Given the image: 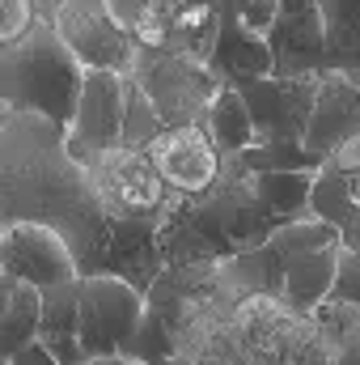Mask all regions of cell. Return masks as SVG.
<instances>
[{"mask_svg":"<svg viewBox=\"0 0 360 365\" xmlns=\"http://www.w3.org/2000/svg\"><path fill=\"white\" fill-rule=\"evenodd\" d=\"M123 110H127V77L110 73V68H90L77 119L64 132V149L90 175L110 149L123 145Z\"/></svg>","mask_w":360,"mask_h":365,"instance_id":"5","label":"cell"},{"mask_svg":"<svg viewBox=\"0 0 360 365\" xmlns=\"http://www.w3.org/2000/svg\"><path fill=\"white\" fill-rule=\"evenodd\" d=\"M268 43L275 51V73H322L331 60L322 0H280Z\"/></svg>","mask_w":360,"mask_h":365,"instance_id":"11","label":"cell"},{"mask_svg":"<svg viewBox=\"0 0 360 365\" xmlns=\"http://www.w3.org/2000/svg\"><path fill=\"white\" fill-rule=\"evenodd\" d=\"M221 21H225V13H221L216 0H191V4H182V9L170 13L166 47L191 56V60L212 64V51H216V43H221Z\"/></svg>","mask_w":360,"mask_h":365,"instance_id":"16","label":"cell"},{"mask_svg":"<svg viewBox=\"0 0 360 365\" xmlns=\"http://www.w3.org/2000/svg\"><path fill=\"white\" fill-rule=\"evenodd\" d=\"M314 175L318 170H263V175H255V195L263 200V208L275 217V225L309 217Z\"/></svg>","mask_w":360,"mask_h":365,"instance_id":"18","label":"cell"},{"mask_svg":"<svg viewBox=\"0 0 360 365\" xmlns=\"http://www.w3.org/2000/svg\"><path fill=\"white\" fill-rule=\"evenodd\" d=\"M203 128L212 132V140L221 145V153L225 158H233V153H242V149H250L255 140H259V132H255V115H250V106H246V98L238 86H221V93L212 98V106H208V115H203Z\"/></svg>","mask_w":360,"mask_h":365,"instance_id":"17","label":"cell"},{"mask_svg":"<svg viewBox=\"0 0 360 365\" xmlns=\"http://www.w3.org/2000/svg\"><path fill=\"white\" fill-rule=\"evenodd\" d=\"M339 255H344V242L284 251V302L301 314H318V306L331 302V293H335Z\"/></svg>","mask_w":360,"mask_h":365,"instance_id":"13","label":"cell"},{"mask_svg":"<svg viewBox=\"0 0 360 365\" xmlns=\"http://www.w3.org/2000/svg\"><path fill=\"white\" fill-rule=\"evenodd\" d=\"M238 158L255 175H263V170H322V162H327L314 149H305V140H255Z\"/></svg>","mask_w":360,"mask_h":365,"instance_id":"24","label":"cell"},{"mask_svg":"<svg viewBox=\"0 0 360 365\" xmlns=\"http://www.w3.org/2000/svg\"><path fill=\"white\" fill-rule=\"evenodd\" d=\"M221 13H225V9H221ZM212 68H216L229 86H238V81H246V77H268V73H275V51H271V43H268L263 30H255V26H246L242 17L225 13V21H221V43H216V51H212Z\"/></svg>","mask_w":360,"mask_h":365,"instance_id":"14","label":"cell"},{"mask_svg":"<svg viewBox=\"0 0 360 365\" xmlns=\"http://www.w3.org/2000/svg\"><path fill=\"white\" fill-rule=\"evenodd\" d=\"M4 365H64L43 340H30V344H21L13 357H4Z\"/></svg>","mask_w":360,"mask_h":365,"instance_id":"28","label":"cell"},{"mask_svg":"<svg viewBox=\"0 0 360 365\" xmlns=\"http://www.w3.org/2000/svg\"><path fill=\"white\" fill-rule=\"evenodd\" d=\"M38 327H43V289L21 284V280H4V310H0L4 357H13L21 344L38 340Z\"/></svg>","mask_w":360,"mask_h":365,"instance_id":"19","label":"cell"},{"mask_svg":"<svg viewBox=\"0 0 360 365\" xmlns=\"http://www.w3.org/2000/svg\"><path fill=\"white\" fill-rule=\"evenodd\" d=\"M110 272L132 280L136 289L149 293V284L166 272V251H162V217H140V212H110L106 225L97 230L90 255L81 259V276Z\"/></svg>","mask_w":360,"mask_h":365,"instance_id":"3","label":"cell"},{"mask_svg":"<svg viewBox=\"0 0 360 365\" xmlns=\"http://www.w3.org/2000/svg\"><path fill=\"white\" fill-rule=\"evenodd\" d=\"M85 64L60 38L55 21L43 17L26 38L0 47V93L4 110H34L68 132L85 93Z\"/></svg>","mask_w":360,"mask_h":365,"instance_id":"1","label":"cell"},{"mask_svg":"<svg viewBox=\"0 0 360 365\" xmlns=\"http://www.w3.org/2000/svg\"><path fill=\"white\" fill-rule=\"evenodd\" d=\"M162 179L179 195H208L225 175V153L203 123H170L149 145Z\"/></svg>","mask_w":360,"mask_h":365,"instance_id":"9","label":"cell"},{"mask_svg":"<svg viewBox=\"0 0 360 365\" xmlns=\"http://www.w3.org/2000/svg\"><path fill=\"white\" fill-rule=\"evenodd\" d=\"M166 128L162 110L153 106V98L144 93V86L127 73V110H123V145H136V149H149L153 136Z\"/></svg>","mask_w":360,"mask_h":365,"instance_id":"25","label":"cell"},{"mask_svg":"<svg viewBox=\"0 0 360 365\" xmlns=\"http://www.w3.org/2000/svg\"><path fill=\"white\" fill-rule=\"evenodd\" d=\"M356 132H360V81L348 68H322L318 102H314V115H309V128H305V149H314L318 158H331Z\"/></svg>","mask_w":360,"mask_h":365,"instance_id":"12","label":"cell"},{"mask_svg":"<svg viewBox=\"0 0 360 365\" xmlns=\"http://www.w3.org/2000/svg\"><path fill=\"white\" fill-rule=\"evenodd\" d=\"M51 21L85 68H110L123 77L136 68L140 43L106 13L102 0H64L51 9Z\"/></svg>","mask_w":360,"mask_h":365,"instance_id":"8","label":"cell"},{"mask_svg":"<svg viewBox=\"0 0 360 365\" xmlns=\"http://www.w3.org/2000/svg\"><path fill=\"white\" fill-rule=\"evenodd\" d=\"M106 13L144 47H166V26H170V4L166 0H102Z\"/></svg>","mask_w":360,"mask_h":365,"instance_id":"22","label":"cell"},{"mask_svg":"<svg viewBox=\"0 0 360 365\" xmlns=\"http://www.w3.org/2000/svg\"><path fill=\"white\" fill-rule=\"evenodd\" d=\"M327 162H331V166H339V170H348V175H356V170H360V132L352 136V140H344Z\"/></svg>","mask_w":360,"mask_h":365,"instance_id":"29","label":"cell"},{"mask_svg":"<svg viewBox=\"0 0 360 365\" xmlns=\"http://www.w3.org/2000/svg\"><path fill=\"white\" fill-rule=\"evenodd\" d=\"M144 314V289L110 272L81 276V344L85 357L123 353L127 336Z\"/></svg>","mask_w":360,"mask_h":365,"instance_id":"7","label":"cell"},{"mask_svg":"<svg viewBox=\"0 0 360 365\" xmlns=\"http://www.w3.org/2000/svg\"><path fill=\"white\" fill-rule=\"evenodd\" d=\"M0 268H4V280H21V284H34V289H51V284H64V280L81 276L77 251L64 238V230H55L47 221H30V217L4 221V230H0Z\"/></svg>","mask_w":360,"mask_h":365,"instance_id":"4","label":"cell"},{"mask_svg":"<svg viewBox=\"0 0 360 365\" xmlns=\"http://www.w3.org/2000/svg\"><path fill=\"white\" fill-rule=\"evenodd\" d=\"M132 77L153 98V106L162 110L166 128L170 123H203L212 98L225 86V77L212 64L191 60L182 51H170V47H144V43H140Z\"/></svg>","mask_w":360,"mask_h":365,"instance_id":"2","label":"cell"},{"mask_svg":"<svg viewBox=\"0 0 360 365\" xmlns=\"http://www.w3.org/2000/svg\"><path fill=\"white\" fill-rule=\"evenodd\" d=\"M123 357H132V361H149V365L174 361V357H182V340H179V331L166 323V314L153 310V306L144 302V314H140L136 331L127 336Z\"/></svg>","mask_w":360,"mask_h":365,"instance_id":"21","label":"cell"},{"mask_svg":"<svg viewBox=\"0 0 360 365\" xmlns=\"http://www.w3.org/2000/svg\"><path fill=\"white\" fill-rule=\"evenodd\" d=\"M225 13H233V17H242L246 26H255V30H263L268 34L271 21H275V9H280V0H216Z\"/></svg>","mask_w":360,"mask_h":365,"instance_id":"27","label":"cell"},{"mask_svg":"<svg viewBox=\"0 0 360 365\" xmlns=\"http://www.w3.org/2000/svg\"><path fill=\"white\" fill-rule=\"evenodd\" d=\"M38 340L60 357L64 365H85V344H81V276L43 289V327Z\"/></svg>","mask_w":360,"mask_h":365,"instance_id":"15","label":"cell"},{"mask_svg":"<svg viewBox=\"0 0 360 365\" xmlns=\"http://www.w3.org/2000/svg\"><path fill=\"white\" fill-rule=\"evenodd\" d=\"M38 4H43V13L51 17V9H55V4H64V0H38Z\"/></svg>","mask_w":360,"mask_h":365,"instance_id":"30","label":"cell"},{"mask_svg":"<svg viewBox=\"0 0 360 365\" xmlns=\"http://www.w3.org/2000/svg\"><path fill=\"white\" fill-rule=\"evenodd\" d=\"M93 182L106 200L110 212H140V217H162V208L170 204V182L162 179L157 162L149 149L136 145H119L110 149L97 166H93Z\"/></svg>","mask_w":360,"mask_h":365,"instance_id":"10","label":"cell"},{"mask_svg":"<svg viewBox=\"0 0 360 365\" xmlns=\"http://www.w3.org/2000/svg\"><path fill=\"white\" fill-rule=\"evenodd\" d=\"M352 182H356V200H360V170H356V175H352Z\"/></svg>","mask_w":360,"mask_h":365,"instance_id":"31","label":"cell"},{"mask_svg":"<svg viewBox=\"0 0 360 365\" xmlns=\"http://www.w3.org/2000/svg\"><path fill=\"white\" fill-rule=\"evenodd\" d=\"M309 212L331 221V225H352L360 217V200H356V182L348 170L322 162V170L314 175V195H309Z\"/></svg>","mask_w":360,"mask_h":365,"instance_id":"20","label":"cell"},{"mask_svg":"<svg viewBox=\"0 0 360 365\" xmlns=\"http://www.w3.org/2000/svg\"><path fill=\"white\" fill-rule=\"evenodd\" d=\"M43 17H47V13H43L38 0H0V47L26 38Z\"/></svg>","mask_w":360,"mask_h":365,"instance_id":"26","label":"cell"},{"mask_svg":"<svg viewBox=\"0 0 360 365\" xmlns=\"http://www.w3.org/2000/svg\"><path fill=\"white\" fill-rule=\"evenodd\" d=\"M318 86H322V73H268V77L238 81L255 115L259 140H305Z\"/></svg>","mask_w":360,"mask_h":365,"instance_id":"6","label":"cell"},{"mask_svg":"<svg viewBox=\"0 0 360 365\" xmlns=\"http://www.w3.org/2000/svg\"><path fill=\"white\" fill-rule=\"evenodd\" d=\"M331 60L327 68H352L360 60V0H322Z\"/></svg>","mask_w":360,"mask_h":365,"instance_id":"23","label":"cell"}]
</instances>
